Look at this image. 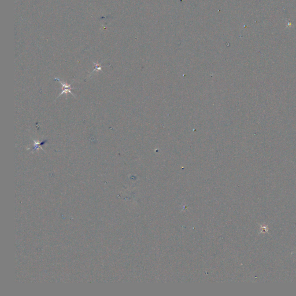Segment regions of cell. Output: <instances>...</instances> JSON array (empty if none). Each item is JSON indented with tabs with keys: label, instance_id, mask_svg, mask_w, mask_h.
<instances>
[{
	"label": "cell",
	"instance_id": "6da1fadb",
	"mask_svg": "<svg viewBox=\"0 0 296 296\" xmlns=\"http://www.w3.org/2000/svg\"><path fill=\"white\" fill-rule=\"evenodd\" d=\"M55 81H57L59 82L60 83V84L62 85V92L61 93H60V94H59V95L58 97H59L61 95H62V94H64V93H65V94H67L68 93H69L70 94H72L73 96L75 97V95H74V94H73V93L71 92V90L74 89H75V88H72V87L71 86V84H67V83H63L62 82H60V80L59 78H55Z\"/></svg>",
	"mask_w": 296,
	"mask_h": 296
},
{
	"label": "cell",
	"instance_id": "7a4b0ae2",
	"mask_svg": "<svg viewBox=\"0 0 296 296\" xmlns=\"http://www.w3.org/2000/svg\"><path fill=\"white\" fill-rule=\"evenodd\" d=\"M33 141H34V148L33 149V152H34L35 151L38 150L40 148L41 149L42 151H45L44 149L42 148V146H43V145H44L47 142V140L43 141V142H39V141H37V140H35V139H33Z\"/></svg>",
	"mask_w": 296,
	"mask_h": 296
},
{
	"label": "cell",
	"instance_id": "3957f363",
	"mask_svg": "<svg viewBox=\"0 0 296 296\" xmlns=\"http://www.w3.org/2000/svg\"><path fill=\"white\" fill-rule=\"evenodd\" d=\"M94 64L96 65V69H95L94 71H96V70H97H97H101L102 68H101V66H100V64H96L95 62H94Z\"/></svg>",
	"mask_w": 296,
	"mask_h": 296
}]
</instances>
